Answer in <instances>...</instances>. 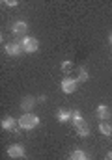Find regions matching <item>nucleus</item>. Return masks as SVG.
<instances>
[{"mask_svg":"<svg viewBox=\"0 0 112 160\" xmlns=\"http://www.w3.org/2000/svg\"><path fill=\"white\" fill-rule=\"evenodd\" d=\"M77 86H78V80H75V78H64L62 80V91H64V93H73L75 89H77Z\"/></svg>","mask_w":112,"mask_h":160,"instance_id":"obj_3","label":"nucleus"},{"mask_svg":"<svg viewBox=\"0 0 112 160\" xmlns=\"http://www.w3.org/2000/svg\"><path fill=\"white\" fill-rule=\"evenodd\" d=\"M34 102H36V99H34V97H24V99H23V102H21V106H23V110H26V114H28V110L34 106Z\"/></svg>","mask_w":112,"mask_h":160,"instance_id":"obj_10","label":"nucleus"},{"mask_svg":"<svg viewBox=\"0 0 112 160\" xmlns=\"http://www.w3.org/2000/svg\"><path fill=\"white\" fill-rule=\"evenodd\" d=\"M110 43H112V34H110Z\"/></svg>","mask_w":112,"mask_h":160,"instance_id":"obj_19","label":"nucleus"},{"mask_svg":"<svg viewBox=\"0 0 112 160\" xmlns=\"http://www.w3.org/2000/svg\"><path fill=\"white\" fill-rule=\"evenodd\" d=\"M75 128H77V134L82 136V138H86V136L90 134V127H88V123H84L82 119L75 123Z\"/></svg>","mask_w":112,"mask_h":160,"instance_id":"obj_7","label":"nucleus"},{"mask_svg":"<svg viewBox=\"0 0 112 160\" xmlns=\"http://www.w3.org/2000/svg\"><path fill=\"white\" fill-rule=\"evenodd\" d=\"M21 45H23V48H24L26 52H36L37 47H39V43H37L36 38H24Z\"/></svg>","mask_w":112,"mask_h":160,"instance_id":"obj_4","label":"nucleus"},{"mask_svg":"<svg viewBox=\"0 0 112 160\" xmlns=\"http://www.w3.org/2000/svg\"><path fill=\"white\" fill-rule=\"evenodd\" d=\"M99 132H101V134H105V136H109V134H112V127H110V123L103 121V123L99 125Z\"/></svg>","mask_w":112,"mask_h":160,"instance_id":"obj_11","label":"nucleus"},{"mask_svg":"<svg viewBox=\"0 0 112 160\" xmlns=\"http://www.w3.org/2000/svg\"><path fill=\"white\" fill-rule=\"evenodd\" d=\"M2 128H4V130H13V132H17L21 127H19V121H15L13 118H6V119L2 121Z\"/></svg>","mask_w":112,"mask_h":160,"instance_id":"obj_5","label":"nucleus"},{"mask_svg":"<svg viewBox=\"0 0 112 160\" xmlns=\"http://www.w3.org/2000/svg\"><path fill=\"white\" fill-rule=\"evenodd\" d=\"M6 4H8V6H17V2H15V0H8Z\"/></svg>","mask_w":112,"mask_h":160,"instance_id":"obj_17","label":"nucleus"},{"mask_svg":"<svg viewBox=\"0 0 112 160\" xmlns=\"http://www.w3.org/2000/svg\"><path fill=\"white\" fill-rule=\"evenodd\" d=\"M39 125V118L34 116V114H24V116H21V119H19V127L21 128H34Z\"/></svg>","mask_w":112,"mask_h":160,"instance_id":"obj_1","label":"nucleus"},{"mask_svg":"<svg viewBox=\"0 0 112 160\" xmlns=\"http://www.w3.org/2000/svg\"><path fill=\"white\" fill-rule=\"evenodd\" d=\"M109 116H110V112H109V108H107V106H105V104H99V106H97V118H99V119H109Z\"/></svg>","mask_w":112,"mask_h":160,"instance_id":"obj_8","label":"nucleus"},{"mask_svg":"<svg viewBox=\"0 0 112 160\" xmlns=\"http://www.w3.org/2000/svg\"><path fill=\"white\" fill-rule=\"evenodd\" d=\"M26 30H28V26H26V22H23V21H19V22L13 24V32H15V34H26Z\"/></svg>","mask_w":112,"mask_h":160,"instance_id":"obj_9","label":"nucleus"},{"mask_svg":"<svg viewBox=\"0 0 112 160\" xmlns=\"http://www.w3.org/2000/svg\"><path fill=\"white\" fill-rule=\"evenodd\" d=\"M71 67H73V63H71V62H64V63H62V71H64V73H69V71H71Z\"/></svg>","mask_w":112,"mask_h":160,"instance_id":"obj_15","label":"nucleus"},{"mask_svg":"<svg viewBox=\"0 0 112 160\" xmlns=\"http://www.w3.org/2000/svg\"><path fill=\"white\" fill-rule=\"evenodd\" d=\"M58 121H67L71 119V112H67V110H58Z\"/></svg>","mask_w":112,"mask_h":160,"instance_id":"obj_12","label":"nucleus"},{"mask_svg":"<svg viewBox=\"0 0 112 160\" xmlns=\"http://www.w3.org/2000/svg\"><path fill=\"white\" fill-rule=\"evenodd\" d=\"M71 118L75 119V123H77V121H80V119H82V118H80V112H78V110H75V112H71Z\"/></svg>","mask_w":112,"mask_h":160,"instance_id":"obj_16","label":"nucleus"},{"mask_svg":"<svg viewBox=\"0 0 112 160\" xmlns=\"http://www.w3.org/2000/svg\"><path fill=\"white\" fill-rule=\"evenodd\" d=\"M23 50H24V48H23V45H19V43H8V45H6V52H8L9 56H19Z\"/></svg>","mask_w":112,"mask_h":160,"instance_id":"obj_6","label":"nucleus"},{"mask_svg":"<svg viewBox=\"0 0 112 160\" xmlns=\"http://www.w3.org/2000/svg\"><path fill=\"white\" fill-rule=\"evenodd\" d=\"M86 80H88V73H86L84 67H80L78 69V82H86Z\"/></svg>","mask_w":112,"mask_h":160,"instance_id":"obj_14","label":"nucleus"},{"mask_svg":"<svg viewBox=\"0 0 112 160\" xmlns=\"http://www.w3.org/2000/svg\"><path fill=\"white\" fill-rule=\"evenodd\" d=\"M71 160H86V155L82 151H73L71 153Z\"/></svg>","mask_w":112,"mask_h":160,"instance_id":"obj_13","label":"nucleus"},{"mask_svg":"<svg viewBox=\"0 0 112 160\" xmlns=\"http://www.w3.org/2000/svg\"><path fill=\"white\" fill-rule=\"evenodd\" d=\"M107 160H112V151L109 153V155H107Z\"/></svg>","mask_w":112,"mask_h":160,"instance_id":"obj_18","label":"nucleus"},{"mask_svg":"<svg viewBox=\"0 0 112 160\" xmlns=\"http://www.w3.org/2000/svg\"><path fill=\"white\" fill-rule=\"evenodd\" d=\"M8 155H9L11 158H23V157H24V147L19 145V143H13V145H9Z\"/></svg>","mask_w":112,"mask_h":160,"instance_id":"obj_2","label":"nucleus"}]
</instances>
